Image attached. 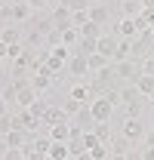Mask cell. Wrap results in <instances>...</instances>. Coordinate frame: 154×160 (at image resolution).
<instances>
[{"label": "cell", "instance_id": "10", "mask_svg": "<svg viewBox=\"0 0 154 160\" xmlns=\"http://www.w3.org/2000/svg\"><path fill=\"white\" fill-rule=\"evenodd\" d=\"M108 148H111V157H126L130 148H133V142L126 139V136H114V139L108 142Z\"/></svg>", "mask_w": 154, "mask_h": 160}, {"label": "cell", "instance_id": "20", "mask_svg": "<svg viewBox=\"0 0 154 160\" xmlns=\"http://www.w3.org/2000/svg\"><path fill=\"white\" fill-rule=\"evenodd\" d=\"M93 132H96V139L102 142V145H108V142L114 139V136H111V120H105V123H93Z\"/></svg>", "mask_w": 154, "mask_h": 160}, {"label": "cell", "instance_id": "30", "mask_svg": "<svg viewBox=\"0 0 154 160\" xmlns=\"http://www.w3.org/2000/svg\"><path fill=\"white\" fill-rule=\"evenodd\" d=\"M68 148H71V157H80V154H86V145H83V136H80V139H71L68 142Z\"/></svg>", "mask_w": 154, "mask_h": 160}, {"label": "cell", "instance_id": "13", "mask_svg": "<svg viewBox=\"0 0 154 160\" xmlns=\"http://www.w3.org/2000/svg\"><path fill=\"white\" fill-rule=\"evenodd\" d=\"M117 6H120L123 19H136V16H142V12H145V9H142V0H120Z\"/></svg>", "mask_w": 154, "mask_h": 160}, {"label": "cell", "instance_id": "39", "mask_svg": "<svg viewBox=\"0 0 154 160\" xmlns=\"http://www.w3.org/2000/svg\"><path fill=\"white\" fill-rule=\"evenodd\" d=\"M142 160H154V148H145L142 151Z\"/></svg>", "mask_w": 154, "mask_h": 160}, {"label": "cell", "instance_id": "31", "mask_svg": "<svg viewBox=\"0 0 154 160\" xmlns=\"http://www.w3.org/2000/svg\"><path fill=\"white\" fill-rule=\"evenodd\" d=\"M16 99H19V86L9 83V86L3 89V102H6V105H16Z\"/></svg>", "mask_w": 154, "mask_h": 160}, {"label": "cell", "instance_id": "7", "mask_svg": "<svg viewBox=\"0 0 154 160\" xmlns=\"http://www.w3.org/2000/svg\"><path fill=\"white\" fill-rule=\"evenodd\" d=\"M68 74H71V77H90V59L80 56V52H74V56L68 59Z\"/></svg>", "mask_w": 154, "mask_h": 160}, {"label": "cell", "instance_id": "25", "mask_svg": "<svg viewBox=\"0 0 154 160\" xmlns=\"http://www.w3.org/2000/svg\"><path fill=\"white\" fill-rule=\"evenodd\" d=\"M62 108H65V114H68V117H77V114H80V111H83L86 105H83V102H77V99H71V96H68V99H65V105H62Z\"/></svg>", "mask_w": 154, "mask_h": 160}, {"label": "cell", "instance_id": "11", "mask_svg": "<svg viewBox=\"0 0 154 160\" xmlns=\"http://www.w3.org/2000/svg\"><path fill=\"white\" fill-rule=\"evenodd\" d=\"M53 142H71V120L68 123H56V126H49V132H46Z\"/></svg>", "mask_w": 154, "mask_h": 160}, {"label": "cell", "instance_id": "22", "mask_svg": "<svg viewBox=\"0 0 154 160\" xmlns=\"http://www.w3.org/2000/svg\"><path fill=\"white\" fill-rule=\"evenodd\" d=\"M49 157L71 160V148H68V142H53V145H49Z\"/></svg>", "mask_w": 154, "mask_h": 160}, {"label": "cell", "instance_id": "44", "mask_svg": "<svg viewBox=\"0 0 154 160\" xmlns=\"http://www.w3.org/2000/svg\"><path fill=\"white\" fill-rule=\"evenodd\" d=\"M3 89H6V83H3V80H0V99H3Z\"/></svg>", "mask_w": 154, "mask_h": 160}, {"label": "cell", "instance_id": "4", "mask_svg": "<svg viewBox=\"0 0 154 160\" xmlns=\"http://www.w3.org/2000/svg\"><path fill=\"white\" fill-rule=\"evenodd\" d=\"M53 25H56V31H68V28H74V12L65 6V3H59V6H53Z\"/></svg>", "mask_w": 154, "mask_h": 160}, {"label": "cell", "instance_id": "28", "mask_svg": "<svg viewBox=\"0 0 154 160\" xmlns=\"http://www.w3.org/2000/svg\"><path fill=\"white\" fill-rule=\"evenodd\" d=\"M59 3H65L71 12H83V9H90V6H93L90 0H59Z\"/></svg>", "mask_w": 154, "mask_h": 160}, {"label": "cell", "instance_id": "14", "mask_svg": "<svg viewBox=\"0 0 154 160\" xmlns=\"http://www.w3.org/2000/svg\"><path fill=\"white\" fill-rule=\"evenodd\" d=\"M108 16H111V9H108L105 3H93V6H90V22H96V25H102V28H105Z\"/></svg>", "mask_w": 154, "mask_h": 160}, {"label": "cell", "instance_id": "29", "mask_svg": "<svg viewBox=\"0 0 154 160\" xmlns=\"http://www.w3.org/2000/svg\"><path fill=\"white\" fill-rule=\"evenodd\" d=\"M90 157L93 160H111V148H108V145H96V148L90 151Z\"/></svg>", "mask_w": 154, "mask_h": 160}, {"label": "cell", "instance_id": "45", "mask_svg": "<svg viewBox=\"0 0 154 160\" xmlns=\"http://www.w3.org/2000/svg\"><path fill=\"white\" fill-rule=\"evenodd\" d=\"M151 46H154V28H151Z\"/></svg>", "mask_w": 154, "mask_h": 160}, {"label": "cell", "instance_id": "16", "mask_svg": "<svg viewBox=\"0 0 154 160\" xmlns=\"http://www.w3.org/2000/svg\"><path fill=\"white\" fill-rule=\"evenodd\" d=\"M25 142H28V132H25V129H9V132L3 136V145H6V148H22Z\"/></svg>", "mask_w": 154, "mask_h": 160}, {"label": "cell", "instance_id": "37", "mask_svg": "<svg viewBox=\"0 0 154 160\" xmlns=\"http://www.w3.org/2000/svg\"><path fill=\"white\" fill-rule=\"evenodd\" d=\"M145 105H126V117H139Z\"/></svg>", "mask_w": 154, "mask_h": 160}, {"label": "cell", "instance_id": "26", "mask_svg": "<svg viewBox=\"0 0 154 160\" xmlns=\"http://www.w3.org/2000/svg\"><path fill=\"white\" fill-rule=\"evenodd\" d=\"M77 52H80V56H96V52H99V49H96V40L80 37V43H77Z\"/></svg>", "mask_w": 154, "mask_h": 160}, {"label": "cell", "instance_id": "12", "mask_svg": "<svg viewBox=\"0 0 154 160\" xmlns=\"http://www.w3.org/2000/svg\"><path fill=\"white\" fill-rule=\"evenodd\" d=\"M142 99H145V96L139 92V86H136V83H130V86H123V89H120V102H123V105H142Z\"/></svg>", "mask_w": 154, "mask_h": 160}, {"label": "cell", "instance_id": "27", "mask_svg": "<svg viewBox=\"0 0 154 160\" xmlns=\"http://www.w3.org/2000/svg\"><path fill=\"white\" fill-rule=\"evenodd\" d=\"M62 43H65V46L80 43V28H68V31H62Z\"/></svg>", "mask_w": 154, "mask_h": 160}, {"label": "cell", "instance_id": "36", "mask_svg": "<svg viewBox=\"0 0 154 160\" xmlns=\"http://www.w3.org/2000/svg\"><path fill=\"white\" fill-rule=\"evenodd\" d=\"M13 129V114H6V117H0V136H6Z\"/></svg>", "mask_w": 154, "mask_h": 160}, {"label": "cell", "instance_id": "5", "mask_svg": "<svg viewBox=\"0 0 154 160\" xmlns=\"http://www.w3.org/2000/svg\"><path fill=\"white\" fill-rule=\"evenodd\" d=\"M145 132H148V129H145V123H142L139 117H123V129H120V136H126L133 145L139 139H145Z\"/></svg>", "mask_w": 154, "mask_h": 160}, {"label": "cell", "instance_id": "6", "mask_svg": "<svg viewBox=\"0 0 154 160\" xmlns=\"http://www.w3.org/2000/svg\"><path fill=\"white\" fill-rule=\"evenodd\" d=\"M117 46H120V40L114 37V31H108V34H102V37L96 40L99 56H105V59H111V62H114V56H117Z\"/></svg>", "mask_w": 154, "mask_h": 160}, {"label": "cell", "instance_id": "38", "mask_svg": "<svg viewBox=\"0 0 154 160\" xmlns=\"http://www.w3.org/2000/svg\"><path fill=\"white\" fill-rule=\"evenodd\" d=\"M145 145H148V148H154V129H148V132H145Z\"/></svg>", "mask_w": 154, "mask_h": 160}, {"label": "cell", "instance_id": "32", "mask_svg": "<svg viewBox=\"0 0 154 160\" xmlns=\"http://www.w3.org/2000/svg\"><path fill=\"white\" fill-rule=\"evenodd\" d=\"M46 108H49V102L37 99V102H34V105H31V114H34V117H40V120H43V114H46Z\"/></svg>", "mask_w": 154, "mask_h": 160}, {"label": "cell", "instance_id": "40", "mask_svg": "<svg viewBox=\"0 0 154 160\" xmlns=\"http://www.w3.org/2000/svg\"><path fill=\"white\" fill-rule=\"evenodd\" d=\"M6 56H9V46H6V43L0 40V59H6Z\"/></svg>", "mask_w": 154, "mask_h": 160}, {"label": "cell", "instance_id": "3", "mask_svg": "<svg viewBox=\"0 0 154 160\" xmlns=\"http://www.w3.org/2000/svg\"><path fill=\"white\" fill-rule=\"evenodd\" d=\"M114 71H117V77L120 80H139L142 77V62L139 59H123V62H114Z\"/></svg>", "mask_w": 154, "mask_h": 160}, {"label": "cell", "instance_id": "18", "mask_svg": "<svg viewBox=\"0 0 154 160\" xmlns=\"http://www.w3.org/2000/svg\"><path fill=\"white\" fill-rule=\"evenodd\" d=\"M0 40H3L6 46H16V43H22V31L16 25H6V28L0 31Z\"/></svg>", "mask_w": 154, "mask_h": 160}, {"label": "cell", "instance_id": "34", "mask_svg": "<svg viewBox=\"0 0 154 160\" xmlns=\"http://www.w3.org/2000/svg\"><path fill=\"white\" fill-rule=\"evenodd\" d=\"M3 160H25V151L22 148H6L3 151Z\"/></svg>", "mask_w": 154, "mask_h": 160}, {"label": "cell", "instance_id": "35", "mask_svg": "<svg viewBox=\"0 0 154 160\" xmlns=\"http://www.w3.org/2000/svg\"><path fill=\"white\" fill-rule=\"evenodd\" d=\"M142 74H148V77H154V56H148V59H142Z\"/></svg>", "mask_w": 154, "mask_h": 160}, {"label": "cell", "instance_id": "24", "mask_svg": "<svg viewBox=\"0 0 154 160\" xmlns=\"http://www.w3.org/2000/svg\"><path fill=\"white\" fill-rule=\"evenodd\" d=\"M86 59H90V74H99V71H102V68H108V65H111V59H105V56H86Z\"/></svg>", "mask_w": 154, "mask_h": 160}, {"label": "cell", "instance_id": "23", "mask_svg": "<svg viewBox=\"0 0 154 160\" xmlns=\"http://www.w3.org/2000/svg\"><path fill=\"white\" fill-rule=\"evenodd\" d=\"M136 86H139V92H142V96H148V99H154V77H148V74H142V77L136 80Z\"/></svg>", "mask_w": 154, "mask_h": 160}, {"label": "cell", "instance_id": "47", "mask_svg": "<svg viewBox=\"0 0 154 160\" xmlns=\"http://www.w3.org/2000/svg\"><path fill=\"white\" fill-rule=\"evenodd\" d=\"M0 9H3V3H0Z\"/></svg>", "mask_w": 154, "mask_h": 160}, {"label": "cell", "instance_id": "1", "mask_svg": "<svg viewBox=\"0 0 154 160\" xmlns=\"http://www.w3.org/2000/svg\"><path fill=\"white\" fill-rule=\"evenodd\" d=\"M68 59H71V46H65V43H56V46H49V52H43V65L53 74L65 71L68 68Z\"/></svg>", "mask_w": 154, "mask_h": 160}, {"label": "cell", "instance_id": "33", "mask_svg": "<svg viewBox=\"0 0 154 160\" xmlns=\"http://www.w3.org/2000/svg\"><path fill=\"white\" fill-rule=\"evenodd\" d=\"M83 145H86V151H93V148L102 145V142L96 139V132H93V129H86V132H83Z\"/></svg>", "mask_w": 154, "mask_h": 160}, {"label": "cell", "instance_id": "42", "mask_svg": "<svg viewBox=\"0 0 154 160\" xmlns=\"http://www.w3.org/2000/svg\"><path fill=\"white\" fill-rule=\"evenodd\" d=\"M6 114H9V108H6V102L0 99V117H6Z\"/></svg>", "mask_w": 154, "mask_h": 160}, {"label": "cell", "instance_id": "41", "mask_svg": "<svg viewBox=\"0 0 154 160\" xmlns=\"http://www.w3.org/2000/svg\"><path fill=\"white\" fill-rule=\"evenodd\" d=\"M25 3H31V9H34V6H46L49 0H25Z\"/></svg>", "mask_w": 154, "mask_h": 160}, {"label": "cell", "instance_id": "2", "mask_svg": "<svg viewBox=\"0 0 154 160\" xmlns=\"http://www.w3.org/2000/svg\"><path fill=\"white\" fill-rule=\"evenodd\" d=\"M90 114H93V123H105V120L114 117V105L105 99V96H99V99L90 102Z\"/></svg>", "mask_w": 154, "mask_h": 160}, {"label": "cell", "instance_id": "46", "mask_svg": "<svg viewBox=\"0 0 154 160\" xmlns=\"http://www.w3.org/2000/svg\"><path fill=\"white\" fill-rule=\"evenodd\" d=\"M111 160H126V157H111Z\"/></svg>", "mask_w": 154, "mask_h": 160}, {"label": "cell", "instance_id": "21", "mask_svg": "<svg viewBox=\"0 0 154 160\" xmlns=\"http://www.w3.org/2000/svg\"><path fill=\"white\" fill-rule=\"evenodd\" d=\"M90 96H93V89H90L86 83H74V86H71V99L83 102V105H90Z\"/></svg>", "mask_w": 154, "mask_h": 160}, {"label": "cell", "instance_id": "17", "mask_svg": "<svg viewBox=\"0 0 154 160\" xmlns=\"http://www.w3.org/2000/svg\"><path fill=\"white\" fill-rule=\"evenodd\" d=\"M114 31H117V34H120L123 40H133V37H139V31H136V19H120Z\"/></svg>", "mask_w": 154, "mask_h": 160}, {"label": "cell", "instance_id": "9", "mask_svg": "<svg viewBox=\"0 0 154 160\" xmlns=\"http://www.w3.org/2000/svg\"><path fill=\"white\" fill-rule=\"evenodd\" d=\"M68 120H71V117L65 114V108H62V105H49L40 123H43V126H56V123H68Z\"/></svg>", "mask_w": 154, "mask_h": 160}, {"label": "cell", "instance_id": "8", "mask_svg": "<svg viewBox=\"0 0 154 160\" xmlns=\"http://www.w3.org/2000/svg\"><path fill=\"white\" fill-rule=\"evenodd\" d=\"M49 83H53V71L40 62V68L34 71V77H31V86H34L37 92H46V89H49Z\"/></svg>", "mask_w": 154, "mask_h": 160}, {"label": "cell", "instance_id": "48", "mask_svg": "<svg viewBox=\"0 0 154 160\" xmlns=\"http://www.w3.org/2000/svg\"><path fill=\"white\" fill-rule=\"evenodd\" d=\"M151 56H154V52H151Z\"/></svg>", "mask_w": 154, "mask_h": 160}, {"label": "cell", "instance_id": "43", "mask_svg": "<svg viewBox=\"0 0 154 160\" xmlns=\"http://www.w3.org/2000/svg\"><path fill=\"white\" fill-rule=\"evenodd\" d=\"M77 160H93V157H90V151H86V154H80V157H77Z\"/></svg>", "mask_w": 154, "mask_h": 160}, {"label": "cell", "instance_id": "15", "mask_svg": "<svg viewBox=\"0 0 154 160\" xmlns=\"http://www.w3.org/2000/svg\"><path fill=\"white\" fill-rule=\"evenodd\" d=\"M37 96H40V92L31 86V83H28V86H22V89H19V99H16V105H22V108H31V105L37 102Z\"/></svg>", "mask_w": 154, "mask_h": 160}, {"label": "cell", "instance_id": "19", "mask_svg": "<svg viewBox=\"0 0 154 160\" xmlns=\"http://www.w3.org/2000/svg\"><path fill=\"white\" fill-rule=\"evenodd\" d=\"M102 34H108L102 25H96V22H86L83 28H80V37H86V40H99Z\"/></svg>", "mask_w": 154, "mask_h": 160}]
</instances>
